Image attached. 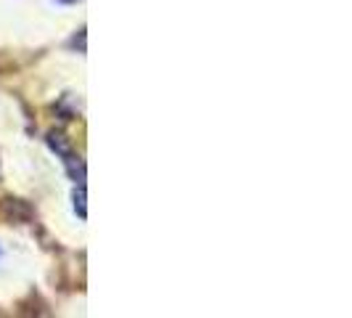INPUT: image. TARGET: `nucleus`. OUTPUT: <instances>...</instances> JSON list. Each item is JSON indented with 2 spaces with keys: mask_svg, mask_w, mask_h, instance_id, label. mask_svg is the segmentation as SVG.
<instances>
[{
  "mask_svg": "<svg viewBox=\"0 0 352 318\" xmlns=\"http://www.w3.org/2000/svg\"><path fill=\"white\" fill-rule=\"evenodd\" d=\"M74 207L80 212V218H85V189H82V186L74 191Z\"/></svg>",
  "mask_w": 352,
  "mask_h": 318,
  "instance_id": "obj_1",
  "label": "nucleus"
}]
</instances>
